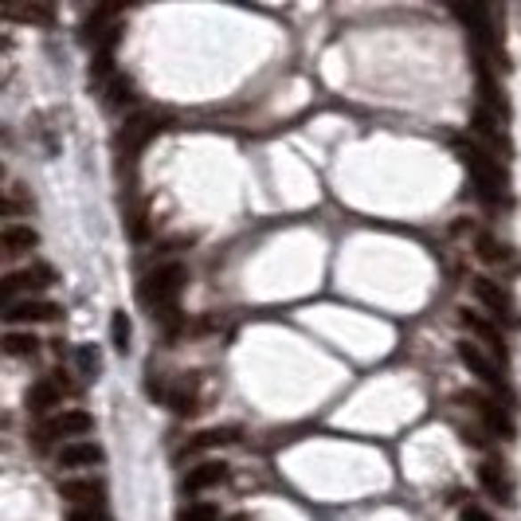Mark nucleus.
Returning a JSON list of instances; mask_svg holds the SVG:
<instances>
[{
  "instance_id": "2eb2a0df",
  "label": "nucleus",
  "mask_w": 521,
  "mask_h": 521,
  "mask_svg": "<svg viewBox=\"0 0 521 521\" xmlns=\"http://www.w3.org/2000/svg\"><path fill=\"white\" fill-rule=\"evenodd\" d=\"M459 322H463V330H470V333H478V338L486 341L490 349L498 353V357H506V346H502V333H498L490 322H483L478 313H470V310H459Z\"/></svg>"
},
{
  "instance_id": "f3484780",
  "label": "nucleus",
  "mask_w": 521,
  "mask_h": 521,
  "mask_svg": "<svg viewBox=\"0 0 521 521\" xmlns=\"http://www.w3.org/2000/svg\"><path fill=\"white\" fill-rule=\"evenodd\" d=\"M0 243H4L8 255H20V251H32L39 243V235L32 228H24V224H8V228L0 232Z\"/></svg>"
},
{
  "instance_id": "a878e982",
  "label": "nucleus",
  "mask_w": 521,
  "mask_h": 521,
  "mask_svg": "<svg viewBox=\"0 0 521 521\" xmlns=\"http://www.w3.org/2000/svg\"><path fill=\"white\" fill-rule=\"evenodd\" d=\"M463 521H494V517H490L483 506H467V509H463Z\"/></svg>"
},
{
  "instance_id": "1a4fd4ad",
  "label": "nucleus",
  "mask_w": 521,
  "mask_h": 521,
  "mask_svg": "<svg viewBox=\"0 0 521 521\" xmlns=\"http://www.w3.org/2000/svg\"><path fill=\"white\" fill-rule=\"evenodd\" d=\"M8 322H24V326H39V322H55L59 306L44 298H24V302H8Z\"/></svg>"
},
{
  "instance_id": "4468645a",
  "label": "nucleus",
  "mask_w": 521,
  "mask_h": 521,
  "mask_svg": "<svg viewBox=\"0 0 521 521\" xmlns=\"http://www.w3.org/2000/svg\"><path fill=\"white\" fill-rule=\"evenodd\" d=\"M224 478H228V467L224 463H200L184 475V494H200V490H208V486H220Z\"/></svg>"
},
{
  "instance_id": "4be33fe9",
  "label": "nucleus",
  "mask_w": 521,
  "mask_h": 521,
  "mask_svg": "<svg viewBox=\"0 0 521 521\" xmlns=\"http://www.w3.org/2000/svg\"><path fill=\"white\" fill-rule=\"evenodd\" d=\"M478 259L483 263H506V248L494 235H478Z\"/></svg>"
},
{
  "instance_id": "dca6fc26",
  "label": "nucleus",
  "mask_w": 521,
  "mask_h": 521,
  "mask_svg": "<svg viewBox=\"0 0 521 521\" xmlns=\"http://www.w3.org/2000/svg\"><path fill=\"white\" fill-rule=\"evenodd\" d=\"M59 400H63V392H59L55 380H39V385H32V392H28V411L44 416V411L59 408Z\"/></svg>"
},
{
  "instance_id": "423d86ee",
  "label": "nucleus",
  "mask_w": 521,
  "mask_h": 521,
  "mask_svg": "<svg viewBox=\"0 0 521 521\" xmlns=\"http://www.w3.org/2000/svg\"><path fill=\"white\" fill-rule=\"evenodd\" d=\"M463 404H470V411H475V416L478 419H483V424L490 427V431H494V436H514V419H509V411L506 408H498L494 404V400H486V396H478V392H467V396H463Z\"/></svg>"
},
{
  "instance_id": "393cba45",
  "label": "nucleus",
  "mask_w": 521,
  "mask_h": 521,
  "mask_svg": "<svg viewBox=\"0 0 521 521\" xmlns=\"http://www.w3.org/2000/svg\"><path fill=\"white\" fill-rule=\"evenodd\" d=\"M78 365H83L86 377H94V372L102 369V361H98V353L91 346H78Z\"/></svg>"
},
{
  "instance_id": "412c9836",
  "label": "nucleus",
  "mask_w": 521,
  "mask_h": 521,
  "mask_svg": "<svg viewBox=\"0 0 521 521\" xmlns=\"http://www.w3.org/2000/svg\"><path fill=\"white\" fill-rule=\"evenodd\" d=\"M176 521H220V506L212 502H189L181 509V517Z\"/></svg>"
},
{
  "instance_id": "9b49d317",
  "label": "nucleus",
  "mask_w": 521,
  "mask_h": 521,
  "mask_svg": "<svg viewBox=\"0 0 521 521\" xmlns=\"http://www.w3.org/2000/svg\"><path fill=\"white\" fill-rule=\"evenodd\" d=\"M478 483H483V490L494 502H502V506H514V483H509V475H506V467H498V463H483L478 467Z\"/></svg>"
},
{
  "instance_id": "ddd939ff",
  "label": "nucleus",
  "mask_w": 521,
  "mask_h": 521,
  "mask_svg": "<svg viewBox=\"0 0 521 521\" xmlns=\"http://www.w3.org/2000/svg\"><path fill=\"white\" fill-rule=\"evenodd\" d=\"M470 130H475L478 137H486L490 145H498V150L509 153V137H506L502 126H498V114L483 110V106H475V114H470Z\"/></svg>"
},
{
  "instance_id": "20e7f679",
  "label": "nucleus",
  "mask_w": 521,
  "mask_h": 521,
  "mask_svg": "<svg viewBox=\"0 0 521 521\" xmlns=\"http://www.w3.org/2000/svg\"><path fill=\"white\" fill-rule=\"evenodd\" d=\"M470 290H475V298L483 302V306L494 313V318L517 322V302H514V294H509L502 282H494V279H475V282H470Z\"/></svg>"
},
{
  "instance_id": "a211bd4d",
  "label": "nucleus",
  "mask_w": 521,
  "mask_h": 521,
  "mask_svg": "<svg viewBox=\"0 0 521 521\" xmlns=\"http://www.w3.org/2000/svg\"><path fill=\"white\" fill-rule=\"evenodd\" d=\"M110 338H114V349H118V353H130L134 326H130V318H126V310H114V318H110Z\"/></svg>"
},
{
  "instance_id": "39448f33",
  "label": "nucleus",
  "mask_w": 521,
  "mask_h": 521,
  "mask_svg": "<svg viewBox=\"0 0 521 521\" xmlns=\"http://www.w3.org/2000/svg\"><path fill=\"white\" fill-rule=\"evenodd\" d=\"M459 361L475 372L483 385H490V388H506V380H502V369H498V361L494 357H486L483 349L475 346V341H459Z\"/></svg>"
},
{
  "instance_id": "f8f14e48",
  "label": "nucleus",
  "mask_w": 521,
  "mask_h": 521,
  "mask_svg": "<svg viewBox=\"0 0 521 521\" xmlns=\"http://www.w3.org/2000/svg\"><path fill=\"white\" fill-rule=\"evenodd\" d=\"M102 463V447L91 444V439H75V444H67L59 451V467L75 470V467H98Z\"/></svg>"
},
{
  "instance_id": "9d476101",
  "label": "nucleus",
  "mask_w": 521,
  "mask_h": 521,
  "mask_svg": "<svg viewBox=\"0 0 521 521\" xmlns=\"http://www.w3.org/2000/svg\"><path fill=\"white\" fill-rule=\"evenodd\" d=\"M102 483H94V478H67V483H59V498L63 502H71V509L78 506H102Z\"/></svg>"
},
{
  "instance_id": "5701e85b",
  "label": "nucleus",
  "mask_w": 521,
  "mask_h": 521,
  "mask_svg": "<svg viewBox=\"0 0 521 521\" xmlns=\"http://www.w3.org/2000/svg\"><path fill=\"white\" fill-rule=\"evenodd\" d=\"M130 98H134V83H130V78L118 75L114 83H110V102H114V106H122V102H130Z\"/></svg>"
},
{
  "instance_id": "0eeeda50",
  "label": "nucleus",
  "mask_w": 521,
  "mask_h": 521,
  "mask_svg": "<svg viewBox=\"0 0 521 521\" xmlns=\"http://www.w3.org/2000/svg\"><path fill=\"white\" fill-rule=\"evenodd\" d=\"M157 134V122L153 118H134L130 126L122 130V137H118V153H122V161H137V153L145 150V142Z\"/></svg>"
},
{
  "instance_id": "7ed1b4c3",
  "label": "nucleus",
  "mask_w": 521,
  "mask_h": 521,
  "mask_svg": "<svg viewBox=\"0 0 521 521\" xmlns=\"http://www.w3.org/2000/svg\"><path fill=\"white\" fill-rule=\"evenodd\" d=\"M94 419L86 416V411H59V416H52L44 427H39V447L52 444V439H78V436H91Z\"/></svg>"
},
{
  "instance_id": "b1692460",
  "label": "nucleus",
  "mask_w": 521,
  "mask_h": 521,
  "mask_svg": "<svg viewBox=\"0 0 521 521\" xmlns=\"http://www.w3.org/2000/svg\"><path fill=\"white\" fill-rule=\"evenodd\" d=\"M67 521H110V517H106L102 506H78V509L67 514Z\"/></svg>"
},
{
  "instance_id": "6e6552de",
  "label": "nucleus",
  "mask_w": 521,
  "mask_h": 521,
  "mask_svg": "<svg viewBox=\"0 0 521 521\" xmlns=\"http://www.w3.org/2000/svg\"><path fill=\"white\" fill-rule=\"evenodd\" d=\"M55 282V274L47 263H32V267H24V271H12L4 279V298H12V294L20 290H44V287H52Z\"/></svg>"
},
{
  "instance_id": "6ab92c4d",
  "label": "nucleus",
  "mask_w": 521,
  "mask_h": 521,
  "mask_svg": "<svg viewBox=\"0 0 521 521\" xmlns=\"http://www.w3.org/2000/svg\"><path fill=\"white\" fill-rule=\"evenodd\" d=\"M39 349L36 333H4V353L8 357H32Z\"/></svg>"
},
{
  "instance_id": "aec40b11",
  "label": "nucleus",
  "mask_w": 521,
  "mask_h": 521,
  "mask_svg": "<svg viewBox=\"0 0 521 521\" xmlns=\"http://www.w3.org/2000/svg\"><path fill=\"white\" fill-rule=\"evenodd\" d=\"M235 436L240 431L235 427H212V431H200V436L192 439V451H204V447H224V444H235Z\"/></svg>"
},
{
  "instance_id": "f257e3e1",
  "label": "nucleus",
  "mask_w": 521,
  "mask_h": 521,
  "mask_svg": "<svg viewBox=\"0 0 521 521\" xmlns=\"http://www.w3.org/2000/svg\"><path fill=\"white\" fill-rule=\"evenodd\" d=\"M455 153H459V161L467 165L470 181H475V189H478L483 200H490V204L509 200V176H506L498 157H490L483 145H467V142H455Z\"/></svg>"
},
{
  "instance_id": "f03ea898",
  "label": "nucleus",
  "mask_w": 521,
  "mask_h": 521,
  "mask_svg": "<svg viewBox=\"0 0 521 521\" xmlns=\"http://www.w3.org/2000/svg\"><path fill=\"white\" fill-rule=\"evenodd\" d=\"M184 267L181 263H169V267H157L153 274H145V282H142V302L153 310V318H161V322H173V313H176V298H181V290H184Z\"/></svg>"
}]
</instances>
